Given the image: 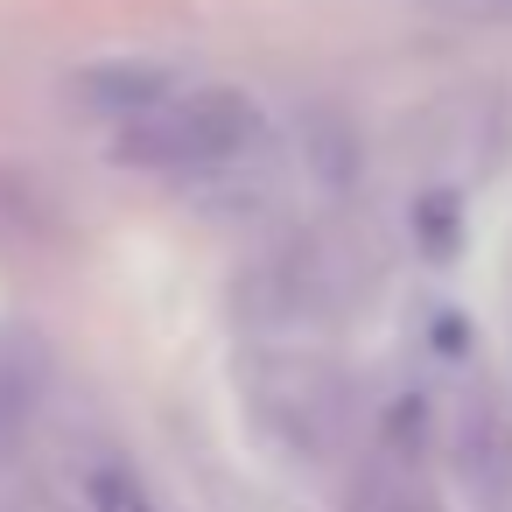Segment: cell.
<instances>
[{"label":"cell","mask_w":512,"mask_h":512,"mask_svg":"<svg viewBox=\"0 0 512 512\" xmlns=\"http://www.w3.org/2000/svg\"><path fill=\"white\" fill-rule=\"evenodd\" d=\"M260 134H267V120H260L253 99H239L232 85H211V92H190V85H183V92L162 99L155 113L127 120L113 148H120V162H134V169L204 183V176L246 162V155L260 148Z\"/></svg>","instance_id":"obj_1"},{"label":"cell","mask_w":512,"mask_h":512,"mask_svg":"<svg viewBox=\"0 0 512 512\" xmlns=\"http://www.w3.org/2000/svg\"><path fill=\"white\" fill-rule=\"evenodd\" d=\"M239 372H246V400H253L260 428L281 449L330 456L344 442V428H351V386H344V372L323 351H302L288 330H274V337H253V351H246Z\"/></svg>","instance_id":"obj_2"},{"label":"cell","mask_w":512,"mask_h":512,"mask_svg":"<svg viewBox=\"0 0 512 512\" xmlns=\"http://www.w3.org/2000/svg\"><path fill=\"white\" fill-rule=\"evenodd\" d=\"M456 477L484 505H505V491H512V421L491 393H470L456 407Z\"/></svg>","instance_id":"obj_3"},{"label":"cell","mask_w":512,"mask_h":512,"mask_svg":"<svg viewBox=\"0 0 512 512\" xmlns=\"http://www.w3.org/2000/svg\"><path fill=\"white\" fill-rule=\"evenodd\" d=\"M176 92H183V78L162 71V64H92V71H78V99H85L99 120H113V127L155 113V106L176 99Z\"/></svg>","instance_id":"obj_4"},{"label":"cell","mask_w":512,"mask_h":512,"mask_svg":"<svg viewBox=\"0 0 512 512\" xmlns=\"http://www.w3.org/2000/svg\"><path fill=\"white\" fill-rule=\"evenodd\" d=\"M43 400V351L29 330H0V449H8Z\"/></svg>","instance_id":"obj_5"},{"label":"cell","mask_w":512,"mask_h":512,"mask_svg":"<svg viewBox=\"0 0 512 512\" xmlns=\"http://www.w3.org/2000/svg\"><path fill=\"white\" fill-rule=\"evenodd\" d=\"M309 169L330 183V190H344L351 183V169H358V141H351V127L344 120H309Z\"/></svg>","instance_id":"obj_6"},{"label":"cell","mask_w":512,"mask_h":512,"mask_svg":"<svg viewBox=\"0 0 512 512\" xmlns=\"http://www.w3.org/2000/svg\"><path fill=\"white\" fill-rule=\"evenodd\" d=\"M85 491H92V512H162V505H155V498H148L120 463L92 470V484H85Z\"/></svg>","instance_id":"obj_7"},{"label":"cell","mask_w":512,"mask_h":512,"mask_svg":"<svg viewBox=\"0 0 512 512\" xmlns=\"http://www.w3.org/2000/svg\"><path fill=\"white\" fill-rule=\"evenodd\" d=\"M435 8H456V15H512V0H435Z\"/></svg>","instance_id":"obj_8"},{"label":"cell","mask_w":512,"mask_h":512,"mask_svg":"<svg viewBox=\"0 0 512 512\" xmlns=\"http://www.w3.org/2000/svg\"><path fill=\"white\" fill-rule=\"evenodd\" d=\"M29 512H36V505H29Z\"/></svg>","instance_id":"obj_9"}]
</instances>
